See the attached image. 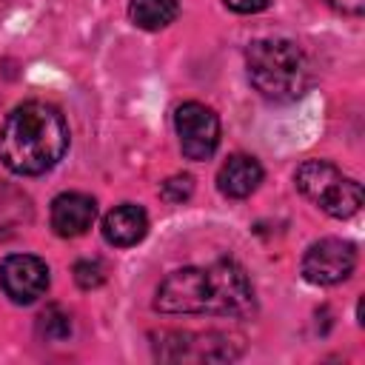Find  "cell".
I'll return each mask as SVG.
<instances>
[{
  "instance_id": "10",
  "label": "cell",
  "mask_w": 365,
  "mask_h": 365,
  "mask_svg": "<svg viewBox=\"0 0 365 365\" xmlns=\"http://www.w3.org/2000/svg\"><path fill=\"white\" fill-rule=\"evenodd\" d=\"M145 234H148V214L134 202H123L103 217V237L114 248L137 245Z\"/></svg>"
},
{
  "instance_id": "15",
  "label": "cell",
  "mask_w": 365,
  "mask_h": 365,
  "mask_svg": "<svg viewBox=\"0 0 365 365\" xmlns=\"http://www.w3.org/2000/svg\"><path fill=\"white\" fill-rule=\"evenodd\" d=\"M191 191H194V182H191L188 174H177V177H171V180L163 182V197L168 202H182V200L191 197Z\"/></svg>"
},
{
  "instance_id": "12",
  "label": "cell",
  "mask_w": 365,
  "mask_h": 365,
  "mask_svg": "<svg viewBox=\"0 0 365 365\" xmlns=\"http://www.w3.org/2000/svg\"><path fill=\"white\" fill-rule=\"evenodd\" d=\"M177 11H180L177 0H131L128 6V17L134 20V26L145 31L165 29L177 17Z\"/></svg>"
},
{
  "instance_id": "13",
  "label": "cell",
  "mask_w": 365,
  "mask_h": 365,
  "mask_svg": "<svg viewBox=\"0 0 365 365\" xmlns=\"http://www.w3.org/2000/svg\"><path fill=\"white\" fill-rule=\"evenodd\" d=\"M40 331H43L48 339H63V336L71 331V322H68V317H66L57 305H51V308H46V311L40 314Z\"/></svg>"
},
{
  "instance_id": "7",
  "label": "cell",
  "mask_w": 365,
  "mask_h": 365,
  "mask_svg": "<svg viewBox=\"0 0 365 365\" xmlns=\"http://www.w3.org/2000/svg\"><path fill=\"white\" fill-rule=\"evenodd\" d=\"M237 354H240V345L231 348V336L228 334H217V331H208V334L171 331V334H163L160 345H157V356L160 359H171V362H180V359L220 362V359H234Z\"/></svg>"
},
{
  "instance_id": "17",
  "label": "cell",
  "mask_w": 365,
  "mask_h": 365,
  "mask_svg": "<svg viewBox=\"0 0 365 365\" xmlns=\"http://www.w3.org/2000/svg\"><path fill=\"white\" fill-rule=\"evenodd\" d=\"M336 11H342V14H362V9H365V0H328Z\"/></svg>"
},
{
  "instance_id": "11",
  "label": "cell",
  "mask_w": 365,
  "mask_h": 365,
  "mask_svg": "<svg viewBox=\"0 0 365 365\" xmlns=\"http://www.w3.org/2000/svg\"><path fill=\"white\" fill-rule=\"evenodd\" d=\"M259 182H262V165L248 154H231L217 171V188L231 200H242L254 194Z\"/></svg>"
},
{
  "instance_id": "9",
  "label": "cell",
  "mask_w": 365,
  "mask_h": 365,
  "mask_svg": "<svg viewBox=\"0 0 365 365\" xmlns=\"http://www.w3.org/2000/svg\"><path fill=\"white\" fill-rule=\"evenodd\" d=\"M97 217V202L83 191L57 194L51 202V228L60 237H83Z\"/></svg>"
},
{
  "instance_id": "6",
  "label": "cell",
  "mask_w": 365,
  "mask_h": 365,
  "mask_svg": "<svg viewBox=\"0 0 365 365\" xmlns=\"http://www.w3.org/2000/svg\"><path fill=\"white\" fill-rule=\"evenodd\" d=\"M356 265V248L348 240L325 237L308 245L302 257V277L314 285H336L351 277Z\"/></svg>"
},
{
  "instance_id": "4",
  "label": "cell",
  "mask_w": 365,
  "mask_h": 365,
  "mask_svg": "<svg viewBox=\"0 0 365 365\" xmlns=\"http://www.w3.org/2000/svg\"><path fill=\"white\" fill-rule=\"evenodd\" d=\"M294 182L302 191V197H308L314 205H319L325 214L336 220L354 217L362 205V185L325 160H305L297 168Z\"/></svg>"
},
{
  "instance_id": "5",
  "label": "cell",
  "mask_w": 365,
  "mask_h": 365,
  "mask_svg": "<svg viewBox=\"0 0 365 365\" xmlns=\"http://www.w3.org/2000/svg\"><path fill=\"white\" fill-rule=\"evenodd\" d=\"M174 128L188 160H208L220 145V120L202 103H182L174 114Z\"/></svg>"
},
{
  "instance_id": "14",
  "label": "cell",
  "mask_w": 365,
  "mask_h": 365,
  "mask_svg": "<svg viewBox=\"0 0 365 365\" xmlns=\"http://www.w3.org/2000/svg\"><path fill=\"white\" fill-rule=\"evenodd\" d=\"M74 279H77V285L80 288H97V285H103V279H106V265L100 262V259H83V262H77L74 265Z\"/></svg>"
},
{
  "instance_id": "16",
  "label": "cell",
  "mask_w": 365,
  "mask_h": 365,
  "mask_svg": "<svg viewBox=\"0 0 365 365\" xmlns=\"http://www.w3.org/2000/svg\"><path fill=\"white\" fill-rule=\"evenodd\" d=\"M268 3H271V0H225V6H228L231 11H237V14H257V11H262Z\"/></svg>"
},
{
  "instance_id": "8",
  "label": "cell",
  "mask_w": 365,
  "mask_h": 365,
  "mask_svg": "<svg viewBox=\"0 0 365 365\" xmlns=\"http://www.w3.org/2000/svg\"><path fill=\"white\" fill-rule=\"evenodd\" d=\"M0 285L6 297L17 305H29L40 299L48 288V268L40 257L31 254H11L0 262Z\"/></svg>"
},
{
  "instance_id": "1",
  "label": "cell",
  "mask_w": 365,
  "mask_h": 365,
  "mask_svg": "<svg viewBox=\"0 0 365 365\" xmlns=\"http://www.w3.org/2000/svg\"><path fill=\"white\" fill-rule=\"evenodd\" d=\"M154 308L163 314H211V317H248L254 311V288L248 274L234 259H217L208 268H180L168 274Z\"/></svg>"
},
{
  "instance_id": "3",
  "label": "cell",
  "mask_w": 365,
  "mask_h": 365,
  "mask_svg": "<svg viewBox=\"0 0 365 365\" xmlns=\"http://www.w3.org/2000/svg\"><path fill=\"white\" fill-rule=\"evenodd\" d=\"M251 86L274 103L297 100L308 86V63L291 40H257L245 51Z\"/></svg>"
},
{
  "instance_id": "2",
  "label": "cell",
  "mask_w": 365,
  "mask_h": 365,
  "mask_svg": "<svg viewBox=\"0 0 365 365\" xmlns=\"http://www.w3.org/2000/svg\"><path fill=\"white\" fill-rule=\"evenodd\" d=\"M68 148V125L63 114L40 100L17 106L0 128V160L9 171L37 177L54 168Z\"/></svg>"
}]
</instances>
